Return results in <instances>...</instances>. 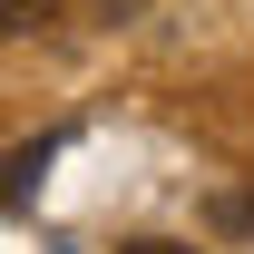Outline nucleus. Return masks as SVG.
Wrapping results in <instances>:
<instances>
[{
	"instance_id": "nucleus-1",
	"label": "nucleus",
	"mask_w": 254,
	"mask_h": 254,
	"mask_svg": "<svg viewBox=\"0 0 254 254\" xmlns=\"http://www.w3.org/2000/svg\"><path fill=\"white\" fill-rule=\"evenodd\" d=\"M49 157H59L49 137H39V147H10V157H0V215H20V205L39 195V176H49Z\"/></svg>"
},
{
	"instance_id": "nucleus-2",
	"label": "nucleus",
	"mask_w": 254,
	"mask_h": 254,
	"mask_svg": "<svg viewBox=\"0 0 254 254\" xmlns=\"http://www.w3.org/2000/svg\"><path fill=\"white\" fill-rule=\"evenodd\" d=\"M49 10H59V0H0V30H39Z\"/></svg>"
},
{
	"instance_id": "nucleus-3",
	"label": "nucleus",
	"mask_w": 254,
	"mask_h": 254,
	"mask_svg": "<svg viewBox=\"0 0 254 254\" xmlns=\"http://www.w3.org/2000/svg\"><path fill=\"white\" fill-rule=\"evenodd\" d=\"M118 254H195V245H166V235H137V245H118Z\"/></svg>"
}]
</instances>
